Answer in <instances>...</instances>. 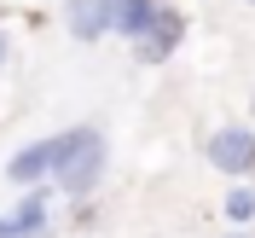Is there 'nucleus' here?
I'll return each instance as SVG.
<instances>
[{
    "mask_svg": "<svg viewBox=\"0 0 255 238\" xmlns=\"http://www.w3.org/2000/svg\"><path fill=\"white\" fill-rule=\"evenodd\" d=\"M70 145H76V128H70V134H52V140H35V145H23V151L12 157L6 175H12L17 186H35V180H47V175H58V169H64Z\"/></svg>",
    "mask_w": 255,
    "mask_h": 238,
    "instance_id": "obj_2",
    "label": "nucleus"
},
{
    "mask_svg": "<svg viewBox=\"0 0 255 238\" xmlns=\"http://www.w3.org/2000/svg\"><path fill=\"white\" fill-rule=\"evenodd\" d=\"M226 215H232V221H250V215H255V192H232V198H226Z\"/></svg>",
    "mask_w": 255,
    "mask_h": 238,
    "instance_id": "obj_8",
    "label": "nucleus"
},
{
    "mask_svg": "<svg viewBox=\"0 0 255 238\" xmlns=\"http://www.w3.org/2000/svg\"><path fill=\"white\" fill-rule=\"evenodd\" d=\"M0 64H6V41H0Z\"/></svg>",
    "mask_w": 255,
    "mask_h": 238,
    "instance_id": "obj_9",
    "label": "nucleus"
},
{
    "mask_svg": "<svg viewBox=\"0 0 255 238\" xmlns=\"http://www.w3.org/2000/svg\"><path fill=\"white\" fill-rule=\"evenodd\" d=\"M250 6H255V0H250Z\"/></svg>",
    "mask_w": 255,
    "mask_h": 238,
    "instance_id": "obj_10",
    "label": "nucleus"
},
{
    "mask_svg": "<svg viewBox=\"0 0 255 238\" xmlns=\"http://www.w3.org/2000/svg\"><path fill=\"white\" fill-rule=\"evenodd\" d=\"M209 163L221 169V175H255V134L250 128H221V134H209Z\"/></svg>",
    "mask_w": 255,
    "mask_h": 238,
    "instance_id": "obj_3",
    "label": "nucleus"
},
{
    "mask_svg": "<svg viewBox=\"0 0 255 238\" xmlns=\"http://www.w3.org/2000/svg\"><path fill=\"white\" fill-rule=\"evenodd\" d=\"M111 12H116V0H70V6H64L76 41H99V35L111 29Z\"/></svg>",
    "mask_w": 255,
    "mask_h": 238,
    "instance_id": "obj_5",
    "label": "nucleus"
},
{
    "mask_svg": "<svg viewBox=\"0 0 255 238\" xmlns=\"http://www.w3.org/2000/svg\"><path fill=\"white\" fill-rule=\"evenodd\" d=\"M180 35H186V17H180V12H168V6H162V12H157V23H151V29H145L139 41H133V52H139L145 64H162V58H168V52L180 47Z\"/></svg>",
    "mask_w": 255,
    "mask_h": 238,
    "instance_id": "obj_4",
    "label": "nucleus"
},
{
    "mask_svg": "<svg viewBox=\"0 0 255 238\" xmlns=\"http://www.w3.org/2000/svg\"><path fill=\"white\" fill-rule=\"evenodd\" d=\"M41 227H47V192H29L17 215H0V238H35Z\"/></svg>",
    "mask_w": 255,
    "mask_h": 238,
    "instance_id": "obj_7",
    "label": "nucleus"
},
{
    "mask_svg": "<svg viewBox=\"0 0 255 238\" xmlns=\"http://www.w3.org/2000/svg\"><path fill=\"white\" fill-rule=\"evenodd\" d=\"M157 0H116V12H111V29H122L128 41H139L145 29H151V23H157Z\"/></svg>",
    "mask_w": 255,
    "mask_h": 238,
    "instance_id": "obj_6",
    "label": "nucleus"
},
{
    "mask_svg": "<svg viewBox=\"0 0 255 238\" xmlns=\"http://www.w3.org/2000/svg\"><path fill=\"white\" fill-rule=\"evenodd\" d=\"M99 175H105V134H99V128H76V145H70V157H64V169L52 180H58L70 198H87V192L99 186Z\"/></svg>",
    "mask_w": 255,
    "mask_h": 238,
    "instance_id": "obj_1",
    "label": "nucleus"
}]
</instances>
